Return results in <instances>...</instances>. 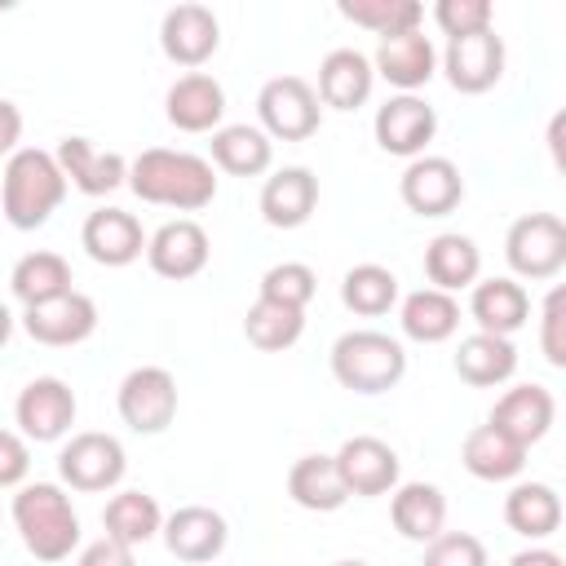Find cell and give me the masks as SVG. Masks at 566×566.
I'll list each match as a JSON object with an SVG mask.
<instances>
[{
    "instance_id": "cell-25",
    "label": "cell",
    "mask_w": 566,
    "mask_h": 566,
    "mask_svg": "<svg viewBox=\"0 0 566 566\" xmlns=\"http://www.w3.org/2000/svg\"><path fill=\"white\" fill-rule=\"evenodd\" d=\"M469 318L478 323V332L513 340V332H522L531 318V296L517 279H482V283H473Z\"/></svg>"
},
{
    "instance_id": "cell-7",
    "label": "cell",
    "mask_w": 566,
    "mask_h": 566,
    "mask_svg": "<svg viewBox=\"0 0 566 566\" xmlns=\"http://www.w3.org/2000/svg\"><path fill=\"white\" fill-rule=\"evenodd\" d=\"M504 261L517 279H553L566 265V221L553 212H526L504 234Z\"/></svg>"
},
{
    "instance_id": "cell-24",
    "label": "cell",
    "mask_w": 566,
    "mask_h": 566,
    "mask_svg": "<svg viewBox=\"0 0 566 566\" xmlns=\"http://www.w3.org/2000/svg\"><path fill=\"white\" fill-rule=\"evenodd\" d=\"M376 88V71H371V57L358 53V49H332L323 62H318V102L332 106V111H358Z\"/></svg>"
},
{
    "instance_id": "cell-27",
    "label": "cell",
    "mask_w": 566,
    "mask_h": 566,
    "mask_svg": "<svg viewBox=\"0 0 566 566\" xmlns=\"http://www.w3.org/2000/svg\"><path fill=\"white\" fill-rule=\"evenodd\" d=\"M478 274H482V252H478V243L469 234L442 230V234H433L424 243V279H429V287L455 296L460 287H473Z\"/></svg>"
},
{
    "instance_id": "cell-49",
    "label": "cell",
    "mask_w": 566,
    "mask_h": 566,
    "mask_svg": "<svg viewBox=\"0 0 566 566\" xmlns=\"http://www.w3.org/2000/svg\"><path fill=\"white\" fill-rule=\"evenodd\" d=\"M332 566H367L363 557H340V562H332Z\"/></svg>"
},
{
    "instance_id": "cell-9",
    "label": "cell",
    "mask_w": 566,
    "mask_h": 566,
    "mask_svg": "<svg viewBox=\"0 0 566 566\" xmlns=\"http://www.w3.org/2000/svg\"><path fill=\"white\" fill-rule=\"evenodd\" d=\"M75 389L62 380V376H35L22 385L18 402H13V420H18V433L27 442H57L71 433L75 424Z\"/></svg>"
},
{
    "instance_id": "cell-5",
    "label": "cell",
    "mask_w": 566,
    "mask_h": 566,
    "mask_svg": "<svg viewBox=\"0 0 566 566\" xmlns=\"http://www.w3.org/2000/svg\"><path fill=\"white\" fill-rule=\"evenodd\" d=\"M256 128L270 142H305L323 124V102L310 80L301 75H274L256 93Z\"/></svg>"
},
{
    "instance_id": "cell-35",
    "label": "cell",
    "mask_w": 566,
    "mask_h": 566,
    "mask_svg": "<svg viewBox=\"0 0 566 566\" xmlns=\"http://www.w3.org/2000/svg\"><path fill=\"white\" fill-rule=\"evenodd\" d=\"M159 526H164V509H159L155 495H146V491H119V495H111L106 509H102V531H106L111 539L128 544V548L155 539Z\"/></svg>"
},
{
    "instance_id": "cell-6",
    "label": "cell",
    "mask_w": 566,
    "mask_h": 566,
    "mask_svg": "<svg viewBox=\"0 0 566 566\" xmlns=\"http://www.w3.org/2000/svg\"><path fill=\"white\" fill-rule=\"evenodd\" d=\"M124 473H128V455H124V442L115 433L84 429V433H71V442L57 451V478L71 491L97 495V491L119 486Z\"/></svg>"
},
{
    "instance_id": "cell-18",
    "label": "cell",
    "mask_w": 566,
    "mask_h": 566,
    "mask_svg": "<svg viewBox=\"0 0 566 566\" xmlns=\"http://www.w3.org/2000/svg\"><path fill=\"white\" fill-rule=\"evenodd\" d=\"M80 248H84L97 265L124 270V265H133V261L146 252V230H142V221H137L133 212H124V208H97V212H88L84 226H80Z\"/></svg>"
},
{
    "instance_id": "cell-40",
    "label": "cell",
    "mask_w": 566,
    "mask_h": 566,
    "mask_svg": "<svg viewBox=\"0 0 566 566\" xmlns=\"http://www.w3.org/2000/svg\"><path fill=\"white\" fill-rule=\"evenodd\" d=\"M420 566H486V544L469 531H442L424 544Z\"/></svg>"
},
{
    "instance_id": "cell-12",
    "label": "cell",
    "mask_w": 566,
    "mask_h": 566,
    "mask_svg": "<svg viewBox=\"0 0 566 566\" xmlns=\"http://www.w3.org/2000/svg\"><path fill=\"white\" fill-rule=\"evenodd\" d=\"M442 71H447V84L455 93L478 97L504 80V40L495 35V27L473 31V35H455V40H447Z\"/></svg>"
},
{
    "instance_id": "cell-31",
    "label": "cell",
    "mask_w": 566,
    "mask_h": 566,
    "mask_svg": "<svg viewBox=\"0 0 566 566\" xmlns=\"http://www.w3.org/2000/svg\"><path fill=\"white\" fill-rule=\"evenodd\" d=\"M460 460H464V469L478 482H513L526 469V451L513 438H504L495 424L469 429L464 433V447H460Z\"/></svg>"
},
{
    "instance_id": "cell-14",
    "label": "cell",
    "mask_w": 566,
    "mask_h": 566,
    "mask_svg": "<svg viewBox=\"0 0 566 566\" xmlns=\"http://www.w3.org/2000/svg\"><path fill=\"white\" fill-rule=\"evenodd\" d=\"M332 460H336V473H340L345 491H349V495H358V500L389 495V491L398 486V473H402L398 451H394L389 442L371 438V433L345 438V442H340V451H336Z\"/></svg>"
},
{
    "instance_id": "cell-34",
    "label": "cell",
    "mask_w": 566,
    "mask_h": 566,
    "mask_svg": "<svg viewBox=\"0 0 566 566\" xmlns=\"http://www.w3.org/2000/svg\"><path fill=\"white\" fill-rule=\"evenodd\" d=\"M287 495L296 509H310V513H336L349 500L332 455H301L287 469Z\"/></svg>"
},
{
    "instance_id": "cell-38",
    "label": "cell",
    "mask_w": 566,
    "mask_h": 566,
    "mask_svg": "<svg viewBox=\"0 0 566 566\" xmlns=\"http://www.w3.org/2000/svg\"><path fill=\"white\" fill-rule=\"evenodd\" d=\"M336 13L345 22H354V27L376 31L380 40L398 35V31H416L424 22V4L420 0H340Z\"/></svg>"
},
{
    "instance_id": "cell-15",
    "label": "cell",
    "mask_w": 566,
    "mask_h": 566,
    "mask_svg": "<svg viewBox=\"0 0 566 566\" xmlns=\"http://www.w3.org/2000/svg\"><path fill=\"white\" fill-rule=\"evenodd\" d=\"M22 332H27L35 345L71 349V345H80V340H88V336L97 332V301L71 287V292L57 296V301H44V305L22 310Z\"/></svg>"
},
{
    "instance_id": "cell-48",
    "label": "cell",
    "mask_w": 566,
    "mask_h": 566,
    "mask_svg": "<svg viewBox=\"0 0 566 566\" xmlns=\"http://www.w3.org/2000/svg\"><path fill=\"white\" fill-rule=\"evenodd\" d=\"M9 336H13V314H9V305L0 301V345H4Z\"/></svg>"
},
{
    "instance_id": "cell-16",
    "label": "cell",
    "mask_w": 566,
    "mask_h": 566,
    "mask_svg": "<svg viewBox=\"0 0 566 566\" xmlns=\"http://www.w3.org/2000/svg\"><path fill=\"white\" fill-rule=\"evenodd\" d=\"M159 535H164V548H168L177 562L203 566V562H212V557L226 553L230 526H226V517H221L217 509H208V504H181V509H172V513L164 517Z\"/></svg>"
},
{
    "instance_id": "cell-37",
    "label": "cell",
    "mask_w": 566,
    "mask_h": 566,
    "mask_svg": "<svg viewBox=\"0 0 566 566\" xmlns=\"http://www.w3.org/2000/svg\"><path fill=\"white\" fill-rule=\"evenodd\" d=\"M305 332V310H287V305H274V301H252L248 314H243V336L248 345H256L261 354H283L301 340Z\"/></svg>"
},
{
    "instance_id": "cell-11",
    "label": "cell",
    "mask_w": 566,
    "mask_h": 566,
    "mask_svg": "<svg viewBox=\"0 0 566 566\" xmlns=\"http://www.w3.org/2000/svg\"><path fill=\"white\" fill-rule=\"evenodd\" d=\"M398 195L416 217H447L464 199V177L447 155H416L398 177Z\"/></svg>"
},
{
    "instance_id": "cell-28",
    "label": "cell",
    "mask_w": 566,
    "mask_h": 566,
    "mask_svg": "<svg viewBox=\"0 0 566 566\" xmlns=\"http://www.w3.org/2000/svg\"><path fill=\"white\" fill-rule=\"evenodd\" d=\"M394 531L411 544H429L447 526V495L433 482H398L389 500Z\"/></svg>"
},
{
    "instance_id": "cell-21",
    "label": "cell",
    "mask_w": 566,
    "mask_h": 566,
    "mask_svg": "<svg viewBox=\"0 0 566 566\" xmlns=\"http://www.w3.org/2000/svg\"><path fill=\"white\" fill-rule=\"evenodd\" d=\"M371 71L380 80H389L398 93H416L438 75V49L420 27L416 31H398V35H385L376 44Z\"/></svg>"
},
{
    "instance_id": "cell-4",
    "label": "cell",
    "mask_w": 566,
    "mask_h": 566,
    "mask_svg": "<svg viewBox=\"0 0 566 566\" xmlns=\"http://www.w3.org/2000/svg\"><path fill=\"white\" fill-rule=\"evenodd\" d=\"M332 376L354 394H385L407 376V349L389 332L354 327L332 345Z\"/></svg>"
},
{
    "instance_id": "cell-47",
    "label": "cell",
    "mask_w": 566,
    "mask_h": 566,
    "mask_svg": "<svg viewBox=\"0 0 566 566\" xmlns=\"http://www.w3.org/2000/svg\"><path fill=\"white\" fill-rule=\"evenodd\" d=\"M562 128H566V115H553L548 124V146H553V164L562 168Z\"/></svg>"
},
{
    "instance_id": "cell-1",
    "label": "cell",
    "mask_w": 566,
    "mask_h": 566,
    "mask_svg": "<svg viewBox=\"0 0 566 566\" xmlns=\"http://www.w3.org/2000/svg\"><path fill=\"white\" fill-rule=\"evenodd\" d=\"M128 186L142 203L199 212L217 199V168L195 150L150 146L137 159H128Z\"/></svg>"
},
{
    "instance_id": "cell-29",
    "label": "cell",
    "mask_w": 566,
    "mask_h": 566,
    "mask_svg": "<svg viewBox=\"0 0 566 566\" xmlns=\"http://www.w3.org/2000/svg\"><path fill=\"white\" fill-rule=\"evenodd\" d=\"M208 164L230 177H261L274 164V142L256 124H221L208 142Z\"/></svg>"
},
{
    "instance_id": "cell-26",
    "label": "cell",
    "mask_w": 566,
    "mask_h": 566,
    "mask_svg": "<svg viewBox=\"0 0 566 566\" xmlns=\"http://www.w3.org/2000/svg\"><path fill=\"white\" fill-rule=\"evenodd\" d=\"M398 327L416 345H442L460 332V301L438 287H416L398 305Z\"/></svg>"
},
{
    "instance_id": "cell-23",
    "label": "cell",
    "mask_w": 566,
    "mask_h": 566,
    "mask_svg": "<svg viewBox=\"0 0 566 566\" xmlns=\"http://www.w3.org/2000/svg\"><path fill=\"white\" fill-rule=\"evenodd\" d=\"M256 203H261L265 226H274V230H296V226H305V221L314 217V208H318V177H314L310 168H301V164L279 168L274 177H265Z\"/></svg>"
},
{
    "instance_id": "cell-44",
    "label": "cell",
    "mask_w": 566,
    "mask_h": 566,
    "mask_svg": "<svg viewBox=\"0 0 566 566\" xmlns=\"http://www.w3.org/2000/svg\"><path fill=\"white\" fill-rule=\"evenodd\" d=\"M75 566H137V557H133V548H128V544H119V539L102 535V539H93V544H84V548H80Z\"/></svg>"
},
{
    "instance_id": "cell-3",
    "label": "cell",
    "mask_w": 566,
    "mask_h": 566,
    "mask_svg": "<svg viewBox=\"0 0 566 566\" xmlns=\"http://www.w3.org/2000/svg\"><path fill=\"white\" fill-rule=\"evenodd\" d=\"M9 513L31 557L66 562L80 548V513L57 482H22Z\"/></svg>"
},
{
    "instance_id": "cell-39",
    "label": "cell",
    "mask_w": 566,
    "mask_h": 566,
    "mask_svg": "<svg viewBox=\"0 0 566 566\" xmlns=\"http://www.w3.org/2000/svg\"><path fill=\"white\" fill-rule=\"evenodd\" d=\"M314 292H318V274L305 261H279L256 283L261 301H274V305H287V310H305L314 301Z\"/></svg>"
},
{
    "instance_id": "cell-41",
    "label": "cell",
    "mask_w": 566,
    "mask_h": 566,
    "mask_svg": "<svg viewBox=\"0 0 566 566\" xmlns=\"http://www.w3.org/2000/svg\"><path fill=\"white\" fill-rule=\"evenodd\" d=\"M433 22L447 31V40H455V35L486 31L495 22V9H491V0H438Z\"/></svg>"
},
{
    "instance_id": "cell-17",
    "label": "cell",
    "mask_w": 566,
    "mask_h": 566,
    "mask_svg": "<svg viewBox=\"0 0 566 566\" xmlns=\"http://www.w3.org/2000/svg\"><path fill=\"white\" fill-rule=\"evenodd\" d=\"M66 186H75L80 195H111L119 186H128V159L119 150H102L88 137H62L53 150Z\"/></svg>"
},
{
    "instance_id": "cell-2",
    "label": "cell",
    "mask_w": 566,
    "mask_h": 566,
    "mask_svg": "<svg viewBox=\"0 0 566 566\" xmlns=\"http://www.w3.org/2000/svg\"><path fill=\"white\" fill-rule=\"evenodd\" d=\"M66 177L57 168V159L40 146H18L4 159V177H0V212L13 230H40L66 199Z\"/></svg>"
},
{
    "instance_id": "cell-45",
    "label": "cell",
    "mask_w": 566,
    "mask_h": 566,
    "mask_svg": "<svg viewBox=\"0 0 566 566\" xmlns=\"http://www.w3.org/2000/svg\"><path fill=\"white\" fill-rule=\"evenodd\" d=\"M18 137H22V111L9 97H0V155H13Z\"/></svg>"
},
{
    "instance_id": "cell-22",
    "label": "cell",
    "mask_w": 566,
    "mask_h": 566,
    "mask_svg": "<svg viewBox=\"0 0 566 566\" xmlns=\"http://www.w3.org/2000/svg\"><path fill=\"white\" fill-rule=\"evenodd\" d=\"M553 416H557V402L544 385H513L495 398L486 424H495L504 438H513L522 451H531L553 429Z\"/></svg>"
},
{
    "instance_id": "cell-32",
    "label": "cell",
    "mask_w": 566,
    "mask_h": 566,
    "mask_svg": "<svg viewBox=\"0 0 566 566\" xmlns=\"http://www.w3.org/2000/svg\"><path fill=\"white\" fill-rule=\"evenodd\" d=\"M504 522L522 539H548L562 526V495L548 482H517L504 495Z\"/></svg>"
},
{
    "instance_id": "cell-42",
    "label": "cell",
    "mask_w": 566,
    "mask_h": 566,
    "mask_svg": "<svg viewBox=\"0 0 566 566\" xmlns=\"http://www.w3.org/2000/svg\"><path fill=\"white\" fill-rule=\"evenodd\" d=\"M539 349L553 367H566V287H553L539 310Z\"/></svg>"
},
{
    "instance_id": "cell-36",
    "label": "cell",
    "mask_w": 566,
    "mask_h": 566,
    "mask_svg": "<svg viewBox=\"0 0 566 566\" xmlns=\"http://www.w3.org/2000/svg\"><path fill=\"white\" fill-rule=\"evenodd\" d=\"M340 305L363 314V318L389 314L398 305V274L389 265H376V261L349 265L345 279H340Z\"/></svg>"
},
{
    "instance_id": "cell-46",
    "label": "cell",
    "mask_w": 566,
    "mask_h": 566,
    "mask_svg": "<svg viewBox=\"0 0 566 566\" xmlns=\"http://www.w3.org/2000/svg\"><path fill=\"white\" fill-rule=\"evenodd\" d=\"M509 566H566V562H562V553H553V548H539V544H531V548L513 553V557H509Z\"/></svg>"
},
{
    "instance_id": "cell-13",
    "label": "cell",
    "mask_w": 566,
    "mask_h": 566,
    "mask_svg": "<svg viewBox=\"0 0 566 566\" xmlns=\"http://www.w3.org/2000/svg\"><path fill=\"white\" fill-rule=\"evenodd\" d=\"M159 49L172 66L199 71L221 49V22L208 4H172L159 22Z\"/></svg>"
},
{
    "instance_id": "cell-20",
    "label": "cell",
    "mask_w": 566,
    "mask_h": 566,
    "mask_svg": "<svg viewBox=\"0 0 566 566\" xmlns=\"http://www.w3.org/2000/svg\"><path fill=\"white\" fill-rule=\"evenodd\" d=\"M164 115L181 133H217L226 115V88L208 71H186L164 93Z\"/></svg>"
},
{
    "instance_id": "cell-19",
    "label": "cell",
    "mask_w": 566,
    "mask_h": 566,
    "mask_svg": "<svg viewBox=\"0 0 566 566\" xmlns=\"http://www.w3.org/2000/svg\"><path fill=\"white\" fill-rule=\"evenodd\" d=\"M208 256H212V243H208V230L195 217L164 221L146 239V261L159 279H195L208 265Z\"/></svg>"
},
{
    "instance_id": "cell-33",
    "label": "cell",
    "mask_w": 566,
    "mask_h": 566,
    "mask_svg": "<svg viewBox=\"0 0 566 566\" xmlns=\"http://www.w3.org/2000/svg\"><path fill=\"white\" fill-rule=\"evenodd\" d=\"M71 283H75V279H71V261L57 256V252H44V248L18 256V265H13V274H9V292L22 301V310L66 296Z\"/></svg>"
},
{
    "instance_id": "cell-8",
    "label": "cell",
    "mask_w": 566,
    "mask_h": 566,
    "mask_svg": "<svg viewBox=\"0 0 566 566\" xmlns=\"http://www.w3.org/2000/svg\"><path fill=\"white\" fill-rule=\"evenodd\" d=\"M115 407H119V420L133 433H164L177 420V380H172V371L155 367V363L133 367L119 380Z\"/></svg>"
},
{
    "instance_id": "cell-30",
    "label": "cell",
    "mask_w": 566,
    "mask_h": 566,
    "mask_svg": "<svg viewBox=\"0 0 566 566\" xmlns=\"http://www.w3.org/2000/svg\"><path fill=\"white\" fill-rule=\"evenodd\" d=\"M513 371H517V345L509 336L473 332L455 345V376L473 389H495V385L513 380Z\"/></svg>"
},
{
    "instance_id": "cell-10",
    "label": "cell",
    "mask_w": 566,
    "mask_h": 566,
    "mask_svg": "<svg viewBox=\"0 0 566 566\" xmlns=\"http://www.w3.org/2000/svg\"><path fill=\"white\" fill-rule=\"evenodd\" d=\"M371 133H376V146L385 155L416 159V155H424V146L438 133V111L416 93H394L385 106H376Z\"/></svg>"
},
{
    "instance_id": "cell-43",
    "label": "cell",
    "mask_w": 566,
    "mask_h": 566,
    "mask_svg": "<svg viewBox=\"0 0 566 566\" xmlns=\"http://www.w3.org/2000/svg\"><path fill=\"white\" fill-rule=\"evenodd\" d=\"M31 473V447L22 433L13 429H0V491L4 486H22Z\"/></svg>"
}]
</instances>
